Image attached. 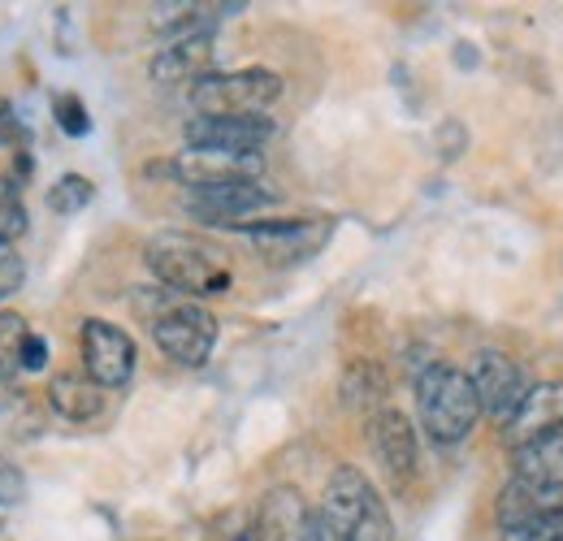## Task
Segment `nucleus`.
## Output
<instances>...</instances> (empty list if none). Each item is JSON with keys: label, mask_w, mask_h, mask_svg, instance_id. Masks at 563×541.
<instances>
[{"label": "nucleus", "mask_w": 563, "mask_h": 541, "mask_svg": "<svg viewBox=\"0 0 563 541\" xmlns=\"http://www.w3.org/2000/svg\"><path fill=\"white\" fill-rule=\"evenodd\" d=\"M22 143H26V126L18 122L13 104L0 100V147H22Z\"/></svg>", "instance_id": "obj_24"}, {"label": "nucleus", "mask_w": 563, "mask_h": 541, "mask_svg": "<svg viewBox=\"0 0 563 541\" xmlns=\"http://www.w3.org/2000/svg\"><path fill=\"white\" fill-rule=\"evenodd\" d=\"M48 404L57 416L82 424V420H96L104 411V390L87 373H57L53 386H48Z\"/></svg>", "instance_id": "obj_15"}, {"label": "nucleus", "mask_w": 563, "mask_h": 541, "mask_svg": "<svg viewBox=\"0 0 563 541\" xmlns=\"http://www.w3.org/2000/svg\"><path fill=\"white\" fill-rule=\"evenodd\" d=\"M26 339H31L26 321L18 312H4L0 308V382L22 368V346H26Z\"/></svg>", "instance_id": "obj_17"}, {"label": "nucleus", "mask_w": 563, "mask_h": 541, "mask_svg": "<svg viewBox=\"0 0 563 541\" xmlns=\"http://www.w3.org/2000/svg\"><path fill=\"white\" fill-rule=\"evenodd\" d=\"M282 96V78L274 69H234L205 74L191 87L196 118H265V109Z\"/></svg>", "instance_id": "obj_4"}, {"label": "nucleus", "mask_w": 563, "mask_h": 541, "mask_svg": "<svg viewBox=\"0 0 563 541\" xmlns=\"http://www.w3.org/2000/svg\"><path fill=\"white\" fill-rule=\"evenodd\" d=\"M22 489H26V476L18 473L13 464H4V460H0V503H18V498H22Z\"/></svg>", "instance_id": "obj_25"}, {"label": "nucleus", "mask_w": 563, "mask_h": 541, "mask_svg": "<svg viewBox=\"0 0 563 541\" xmlns=\"http://www.w3.org/2000/svg\"><path fill=\"white\" fill-rule=\"evenodd\" d=\"M147 269L156 273V281L174 295H221L230 290V265L225 256L183 230H165L156 239H147Z\"/></svg>", "instance_id": "obj_1"}, {"label": "nucleus", "mask_w": 563, "mask_h": 541, "mask_svg": "<svg viewBox=\"0 0 563 541\" xmlns=\"http://www.w3.org/2000/svg\"><path fill=\"white\" fill-rule=\"evenodd\" d=\"M187 152L212 156H261V147L274 139L269 118H191L183 126Z\"/></svg>", "instance_id": "obj_9"}, {"label": "nucleus", "mask_w": 563, "mask_h": 541, "mask_svg": "<svg viewBox=\"0 0 563 541\" xmlns=\"http://www.w3.org/2000/svg\"><path fill=\"white\" fill-rule=\"evenodd\" d=\"M368 442H373V455L382 460V468L390 473V481H399V485H408L412 476H417V460H421V451H417V429H412V420L404 416V411H377L373 420H368Z\"/></svg>", "instance_id": "obj_12"}, {"label": "nucleus", "mask_w": 563, "mask_h": 541, "mask_svg": "<svg viewBox=\"0 0 563 541\" xmlns=\"http://www.w3.org/2000/svg\"><path fill=\"white\" fill-rule=\"evenodd\" d=\"M551 511H563V489H551V485H533V481H520L511 476L498 494V529H516L525 520H538V516H551Z\"/></svg>", "instance_id": "obj_13"}, {"label": "nucleus", "mask_w": 563, "mask_h": 541, "mask_svg": "<svg viewBox=\"0 0 563 541\" xmlns=\"http://www.w3.org/2000/svg\"><path fill=\"white\" fill-rule=\"evenodd\" d=\"M321 516L343 541H390V511L360 468H339L330 476Z\"/></svg>", "instance_id": "obj_3"}, {"label": "nucleus", "mask_w": 563, "mask_h": 541, "mask_svg": "<svg viewBox=\"0 0 563 541\" xmlns=\"http://www.w3.org/2000/svg\"><path fill=\"white\" fill-rule=\"evenodd\" d=\"M152 339L156 346L187 364V368H200L217 346V317L209 308H200L196 299H161V308L152 312Z\"/></svg>", "instance_id": "obj_5"}, {"label": "nucleus", "mask_w": 563, "mask_h": 541, "mask_svg": "<svg viewBox=\"0 0 563 541\" xmlns=\"http://www.w3.org/2000/svg\"><path fill=\"white\" fill-rule=\"evenodd\" d=\"M212 44L209 35H187V40H174L165 53L152 57V78L156 82H183V78H205L212 74Z\"/></svg>", "instance_id": "obj_14"}, {"label": "nucleus", "mask_w": 563, "mask_h": 541, "mask_svg": "<svg viewBox=\"0 0 563 541\" xmlns=\"http://www.w3.org/2000/svg\"><path fill=\"white\" fill-rule=\"evenodd\" d=\"M22 281H26V265H22L18 247L0 243V299H9L13 290H22Z\"/></svg>", "instance_id": "obj_23"}, {"label": "nucleus", "mask_w": 563, "mask_h": 541, "mask_svg": "<svg viewBox=\"0 0 563 541\" xmlns=\"http://www.w3.org/2000/svg\"><path fill=\"white\" fill-rule=\"evenodd\" d=\"M417 411H421L424 433L438 446L464 442L482 420V404H477L468 373H460L451 364H429L417 377Z\"/></svg>", "instance_id": "obj_2"}, {"label": "nucleus", "mask_w": 563, "mask_h": 541, "mask_svg": "<svg viewBox=\"0 0 563 541\" xmlns=\"http://www.w3.org/2000/svg\"><path fill=\"white\" fill-rule=\"evenodd\" d=\"M78 346H82V368L100 390H122L135 377V339L126 330L91 317L82 321Z\"/></svg>", "instance_id": "obj_8"}, {"label": "nucleus", "mask_w": 563, "mask_h": 541, "mask_svg": "<svg viewBox=\"0 0 563 541\" xmlns=\"http://www.w3.org/2000/svg\"><path fill=\"white\" fill-rule=\"evenodd\" d=\"M96 196V187L82 178V174H66L57 187H53V196H48V208L57 212V217H74L78 208H87Z\"/></svg>", "instance_id": "obj_20"}, {"label": "nucleus", "mask_w": 563, "mask_h": 541, "mask_svg": "<svg viewBox=\"0 0 563 541\" xmlns=\"http://www.w3.org/2000/svg\"><path fill=\"white\" fill-rule=\"evenodd\" d=\"M498 541H563V511L525 520V525H516V529H503Z\"/></svg>", "instance_id": "obj_21"}, {"label": "nucleus", "mask_w": 563, "mask_h": 541, "mask_svg": "<svg viewBox=\"0 0 563 541\" xmlns=\"http://www.w3.org/2000/svg\"><path fill=\"white\" fill-rule=\"evenodd\" d=\"M274 191L261 187V178H225V183H200V187H187V212L205 225H234V230H247L256 212L274 208Z\"/></svg>", "instance_id": "obj_7"}, {"label": "nucleus", "mask_w": 563, "mask_h": 541, "mask_svg": "<svg viewBox=\"0 0 563 541\" xmlns=\"http://www.w3.org/2000/svg\"><path fill=\"white\" fill-rule=\"evenodd\" d=\"M468 382H473V390H477V404L486 416L494 420H511V411L520 407L525 399V373H520V364L516 360H507L503 351H482L477 355V364H473V373H468Z\"/></svg>", "instance_id": "obj_10"}, {"label": "nucleus", "mask_w": 563, "mask_h": 541, "mask_svg": "<svg viewBox=\"0 0 563 541\" xmlns=\"http://www.w3.org/2000/svg\"><path fill=\"white\" fill-rule=\"evenodd\" d=\"M44 364H48V342L40 339V334H31L26 346H22V368L35 373V368H44Z\"/></svg>", "instance_id": "obj_26"}, {"label": "nucleus", "mask_w": 563, "mask_h": 541, "mask_svg": "<svg viewBox=\"0 0 563 541\" xmlns=\"http://www.w3.org/2000/svg\"><path fill=\"white\" fill-rule=\"evenodd\" d=\"M343 395H347V404L352 407L377 404V399L386 395V377H382V368H377V364H355L352 373H347V382H343Z\"/></svg>", "instance_id": "obj_19"}, {"label": "nucleus", "mask_w": 563, "mask_h": 541, "mask_svg": "<svg viewBox=\"0 0 563 541\" xmlns=\"http://www.w3.org/2000/svg\"><path fill=\"white\" fill-rule=\"evenodd\" d=\"M53 113H57V122H62L66 135L78 139L91 131V118L82 113V100H78V96H57V100H53Z\"/></svg>", "instance_id": "obj_22"}, {"label": "nucleus", "mask_w": 563, "mask_h": 541, "mask_svg": "<svg viewBox=\"0 0 563 541\" xmlns=\"http://www.w3.org/2000/svg\"><path fill=\"white\" fill-rule=\"evenodd\" d=\"M511 476L563 489V433L542 438V442H529V446H516L511 451Z\"/></svg>", "instance_id": "obj_16"}, {"label": "nucleus", "mask_w": 563, "mask_h": 541, "mask_svg": "<svg viewBox=\"0 0 563 541\" xmlns=\"http://www.w3.org/2000/svg\"><path fill=\"white\" fill-rule=\"evenodd\" d=\"M26 234V203H22V187L13 178L0 174V243H18Z\"/></svg>", "instance_id": "obj_18"}, {"label": "nucleus", "mask_w": 563, "mask_h": 541, "mask_svg": "<svg viewBox=\"0 0 563 541\" xmlns=\"http://www.w3.org/2000/svg\"><path fill=\"white\" fill-rule=\"evenodd\" d=\"M243 234L252 239V247L265 265L290 269V265L312 261L330 243L334 221L330 217H282V221H252Z\"/></svg>", "instance_id": "obj_6"}, {"label": "nucleus", "mask_w": 563, "mask_h": 541, "mask_svg": "<svg viewBox=\"0 0 563 541\" xmlns=\"http://www.w3.org/2000/svg\"><path fill=\"white\" fill-rule=\"evenodd\" d=\"M555 433H563V382L529 386L520 407L507 420L511 451L516 446H529V442H542V438H555Z\"/></svg>", "instance_id": "obj_11"}]
</instances>
